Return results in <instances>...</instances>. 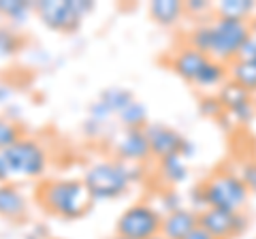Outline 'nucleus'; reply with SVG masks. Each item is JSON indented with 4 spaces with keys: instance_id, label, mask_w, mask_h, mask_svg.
Segmentation results:
<instances>
[{
    "instance_id": "5",
    "label": "nucleus",
    "mask_w": 256,
    "mask_h": 239,
    "mask_svg": "<svg viewBox=\"0 0 256 239\" xmlns=\"http://www.w3.org/2000/svg\"><path fill=\"white\" fill-rule=\"evenodd\" d=\"M6 160H9L13 184L20 180H36L43 178L50 166V152L38 139L22 137L18 143H13L4 150Z\"/></svg>"
},
{
    "instance_id": "28",
    "label": "nucleus",
    "mask_w": 256,
    "mask_h": 239,
    "mask_svg": "<svg viewBox=\"0 0 256 239\" xmlns=\"http://www.w3.org/2000/svg\"><path fill=\"white\" fill-rule=\"evenodd\" d=\"M250 34H254V36H256V15L250 20Z\"/></svg>"
},
{
    "instance_id": "4",
    "label": "nucleus",
    "mask_w": 256,
    "mask_h": 239,
    "mask_svg": "<svg viewBox=\"0 0 256 239\" xmlns=\"http://www.w3.org/2000/svg\"><path fill=\"white\" fill-rule=\"evenodd\" d=\"M203 192L205 207L226 212H244L250 201V190L244 184L242 175L230 169H218L198 184Z\"/></svg>"
},
{
    "instance_id": "25",
    "label": "nucleus",
    "mask_w": 256,
    "mask_h": 239,
    "mask_svg": "<svg viewBox=\"0 0 256 239\" xmlns=\"http://www.w3.org/2000/svg\"><path fill=\"white\" fill-rule=\"evenodd\" d=\"M201 111L205 116H210V118H220L224 114V109L220 105V100L216 94H207V96L201 100Z\"/></svg>"
},
{
    "instance_id": "14",
    "label": "nucleus",
    "mask_w": 256,
    "mask_h": 239,
    "mask_svg": "<svg viewBox=\"0 0 256 239\" xmlns=\"http://www.w3.org/2000/svg\"><path fill=\"white\" fill-rule=\"evenodd\" d=\"M30 205L15 184H0V218L9 222H22L28 218Z\"/></svg>"
},
{
    "instance_id": "6",
    "label": "nucleus",
    "mask_w": 256,
    "mask_h": 239,
    "mask_svg": "<svg viewBox=\"0 0 256 239\" xmlns=\"http://www.w3.org/2000/svg\"><path fill=\"white\" fill-rule=\"evenodd\" d=\"M94 11L92 0H38L34 13L50 30L70 34L82 26L84 18Z\"/></svg>"
},
{
    "instance_id": "26",
    "label": "nucleus",
    "mask_w": 256,
    "mask_h": 239,
    "mask_svg": "<svg viewBox=\"0 0 256 239\" xmlns=\"http://www.w3.org/2000/svg\"><path fill=\"white\" fill-rule=\"evenodd\" d=\"M0 184H13L11 169H9V160H6L4 150H0Z\"/></svg>"
},
{
    "instance_id": "3",
    "label": "nucleus",
    "mask_w": 256,
    "mask_h": 239,
    "mask_svg": "<svg viewBox=\"0 0 256 239\" xmlns=\"http://www.w3.org/2000/svg\"><path fill=\"white\" fill-rule=\"evenodd\" d=\"M139 173V164H128L118 158H105L88 166L84 182L94 201H114L124 196L134 186Z\"/></svg>"
},
{
    "instance_id": "24",
    "label": "nucleus",
    "mask_w": 256,
    "mask_h": 239,
    "mask_svg": "<svg viewBox=\"0 0 256 239\" xmlns=\"http://www.w3.org/2000/svg\"><path fill=\"white\" fill-rule=\"evenodd\" d=\"M239 175H242L244 184L248 186V190H250V194H256V158H252V160H246L242 164V171H239Z\"/></svg>"
},
{
    "instance_id": "22",
    "label": "nucleus",
    "mask_w": 256,
    "mask_h": 239,
    "mask_svg": "<svg viewBox=\"0 0 256 239\" xmlns=\"http://www.w3.org/2000/svg\"><path fill=\"white\" fill-rule=\"evenodd\" d=\"M22 137H26V134H24V128L18 122H13L9 118H0V150H6Z\"/></svg>"
},
{
    "instance_id": "10",
    "label": "nucleus",
    "mask_w": 256,
    "mask_h": 239,
    "mask_svg": "<svg viewBox=\"0 0 256 239\" xmlns=\"http://www.w3.org/2000/svg\"><path fill=\"white\" fill-rule=\"evenodd\" d=\"M109 148L114 158L128 164H141L152 158L146 128H120L111 134Z\"/></svg>"
},
{
    "instance_id": "21",
    "label": "nucleus",
    "mask_w": 256,
    "mask_h": 239,
    "mask_svg": "<svg viewBox=\"0 0 256 239\" xmlns=\"http://www.w3.org/2000/svg\"><path fill=\"white\" fill-rule=\"evenodd\" d=\"M30 11H34V2H24V0H0V15L11 22H20Z\"/></svg>"
},
{
    "instance_id": "2",
    "label": "nucleus",
    "mask_w": 256,
    "mask_h": 239,
    "mask_svg": "<svg viewBox=\"0 0 256 239\" xmlns=\"http://www.w3.org/2000/svg\"><path fill=\"white\" fill-rule=\"evenodd\" d=\"M36 201L47 214L62 220H82L96 203L86 182L77 178L45 180L36 188Z\"/></svg>"
},
{
    "instance_id": "11",
    "label": "nucleus",
    "mask_w": 256,
    "mask_h": 239,
    "mask_svg": "<svg viewBox=\"0 0 256 239\" xmlns=\"http://www.w3.org/2000/svg\"><path fill=\"white\" fill-rule=\"evenodd\" d=\"M216 96H218L224 114L233 118L237 124H250L252 118L256 116L254 96L250 92H246L244 88H239L237 84H233V82L224 84Z\"/></svg>"
},
{
    "instance_id": "20",
    "label": "nucleus",
    "mask_w": 256,
    "mask_h": 239,
    "mask_svg": "<svg viewBox=\"0 0 256 239\" xmlns=\"http://www.w3.org/2000/svg\"><path fill=\"white\" fill-rule=\"evenodd\" d=\"M26 45V38L20 34L13 26L0 24V58H11V56L20 54Z\"/></svg>"
},
{
    "instance_id": "23",
    "label": "nucleus",
    "mask_w": 256,
    "mask_h": 239,
    "mask_svg": "<svg viewBox=\"0 0 256 239\" xmlns=\"http://www.w3.org/2000/svg\"><path fill=\"white\" fill-rule=\"evenodd\" d=\"M184 9L186 15H194L196 20L207 18V15H214V2H207V0H184Z\"/></svg>"
},
{
    "instance_id": "8",
    "label": "nucleus",
    "mask_w": 256,
    "mask_h": 239,
    "mask_svg": "<svg viewBox=\"0 0 256 239\" xmlns=\"http://www.w3.org/2000/svg\"><path fill=\"white\" fill-rule=\"evenodd\" d=\"M198 226L207 230L214 239H237L246 233L248 218L244 212L205 207V210L198 212Z\"/></svg>"
},
{
    "instance_id": "9",
    "label": "nucleus",
    "mask_w": 256,
    "mask_h": 239,
    "mask_svg": "<svg viewBox=\"0 0 256 239\" xmlns=\"http://www.w3.org/2000/svg\"><path fill=\"white\" fill-rule=\"evenodd\" d=\"M146 134L150 141V154L156 160H162V158L169 156H186L192 152L190 141L184 137L182 132H178L175 128L160 122H148L146 126Z\"/></svg>"
},
{
    "instance_id": "15",
    "label": "nucleus",
    "mask_w": 256,
    "mask_h": 239,
    "mask_svg": "<svg viewBox=\"0 0 256 239\" xmlns=\"http://www.w3.org/2000/svg\"><path fill=\"white\" fill-rule=\"evenodd\" d=\"M148 13H150V18L162 28L178 26V24L186 18L184 0H152L148 6Z\"/></svg>"
},
{
    "instance_id": "29",
    "label": "nucleus",
    "mask_w": 256,
    "mask_h": 239,
    "mask_svg": "<svg viewBox=\"0 0 256 239\" xmlns=\"http://www.w3.org/2000/svg\"><path fill=\"white\" fill-rule=\"evenodd\" d=\"M152 239H164L162 235H156V237H152Z\"/></svg>"
},
{
    "instance_id": "17",
    "label": "nucleus",
    "mask_w": 256,
    "mask_h": 239,
    "mask_svg": "<svg viewBox=\"0 0 256 239\" xmlns=\"http://www.w3.org/2000/svg\"><path fill=\"white\" fill-rule=\"evenodd\" d=\"M228 68V82L237 84L239 88H244L246 92H250L252 96L256 94V62L248 60H233Z\"/></svg>"
},
{
    "instance_id": "7",
    "label": "nucleus",
    "mask_w": 256,
    "mask_h": 239,
    "mask_svg": "<svg viewBox=\"0 0 256 239\" xmlns=\"http://www.w3.org/2000/svg\"><path fill=\"white\" fill-rule=\"evenodd\" d=\"M160 228H162V216L154 205L146 201L126 207L116 222V235L126 239H152L160 235Z\"/></svg>"
},
{
    "instance_id": "18",
    "label": "nucleus",
    "mask_w": 256,
    "mask_h": 239,
    "mask_svg": "<svg viewBox=\"0 0 256 239\" xmlns=\"http://www.w3.org/2000/svg\"><path fill=\"white\" fill-rule=\"evenodd\" d=\"M158 171L169 186H180L184 180L188 178V164H186V156H169L158 160Z\"/></svg>"
},
{
    "instance_id": "1",
    "label": "nucleus",
    "mask_w": 256,
    "mask_h": 239,
    "mask_svg": "<svg viewBox=\"0 0 256 239\" xmlns=\"http://www.w3.org/2000/svg\"><path fill=\"white\" fill-rule=\"evenodd\" d=\"M248 36H250V22L212 15L210 20L198 22L188 32L184 43L207 54L212 60H218L222 64H230L237 58V54Z\"/></svg>"
},
{
    "instance_id": "19",
    "label": "nucleus",
    "mask_w": 256,
    "mask_h": 239,
    "mask_svg": "<svg viewBox=\"0 0 256 239\" xmlns=\"http://www.w3.org/2000/svg\"><path fill=\"white\" fill-rule=\"evenodd\" d=\"M228 82V68L226 64H222L218 60H210V64L203 68L201 77L196 79V88H201V90H216V88H220Z\"/></svg>"
},
{
    "instance_id": "31",
    "label": "nucleus",
    "mask_w": 256,
    "mask_h": 239,
    "mask_svg": "<svg viewBox=\"0 0 256 239\" xmlns=\"http://www.w3.org/2000/svg\"><path fill=\"white\" fill-rule=\"evenodd\" d=\"M254 105H256V94H254Z\"/></svg>"
},
{
    "instance_id": "13",
    "label": "nucleus",
    "mask_w": 256,
    "mask_h": 239,
    "mask_svg": "<svg viewBox=\"0 0 256 239\" xmlns=\"http://www.w3.org/2000/svg\"><path fill=\"white\" fill-rule=\"evenodd\" d=\"M198 226V212L190 207H178L162 216L160 235L164 239H186Z\"/></svg>"
},
{
    "instance_id": "12",
    "label": "nucleus",
    "mask_w": 256,
    "mask_h": 239,
    "mask_svg": "<svg viewBox=\"0 0 256 239\" xmlns=\"http://www.w3.org/2000/svg\"><path fill=\"white\" fill-rule=\"evenodd\" d=\"M210 60L212 58L207 54L198 52V50H194V47L184 43L182 47H178V50L169 56V66H171L173 73L178 77H182L186 84L194 86L196 79L201 77L203 68L210 64Z\"/></svg>"
},
{
    "instance_id": "16",
    "label": "nucleus",
    "mask_w": 256,
    "mask_h": 239,
    "mask_svg": "<svg viewBox=\"0 0 256 239\" xmlns=\"http://www.w3.org/2000/svg\"><path fill=\"white\" fill-rule=\"evenodd\" d=\"M214 15L239 22H250L256 15V2L254 0H220L214 4Z\"/></svg>"
},
{
    "instance_id": "27",
    "label": "nucleus",
    "mask_w": 256,
    "mask_h": 239,
    "mask_svg": "<svg viewBox=\"0 0 256 239\" xmlns=\"http://www.w3.org/2000/svg\"><path fill=\"white\" fill-rule=\"evenodd\" d=\"M186 239H214L210 233H207V230H203L201 226H196L194 230H192V233L186 237Z\"/></svg>"
},
{
    "instance_id": "30",
    "label": "nucleus",
    "mask_w": 256,
    "mask_h": 239,
    "mask_svg": "<svg viewBox=\"0 0 256 239\" xmlns=\"http://www.w3.org/2000/svg\"><path fill=\"white\" fill-rule=\"evenodd\" d=\"M114 239H126V237H122V235H116V237H114Z\"/></svg>"
}]
</instances>
